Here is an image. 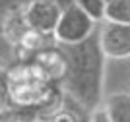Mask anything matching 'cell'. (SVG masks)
I'll return each mask as SVG.
<instances>
[{
    "mask_svg": "<svg viewBox=\"0 0 130 122\" xmlns=\"http://www.w3.org/2000/svg\"><path fill=\"white\" fill-rule=\"evenodd\" d=\"M0 122H22V120H18V118H14V116H6V118H2Z\"/></svg>",
    "mask_w": 130,
    "mask_h": 122,
    "instance_id": "16",
    "label": "cell"
},
{
    "mask_svg": "<svg viewBox=\"0 0 130 122\" xmlns=\"http://www.w3.org/2000/svg\"><path fill=\"white\" fill-rule=\"evenodd\" d=\"M12 109H14V105L10 101V95H8V89H6V81H4V83H0V120L8 116L12 112Z\"/></svg>",
    "mask_w": 130,
    "mask_h": 122,
    "instance_id": "12",
    "label": "cell"
},
{
    "mask_svg": "<svg viewBox=\"0 0 130 122\" xmlns=\"http://www.w3.org/2000/svg\"><path fill=\"white\" fill-rule=\"evenodd\" d=\"M33 64L51 81H54V83H58V85L62 83V80H64V76H66V70H68V60H66V54L60 48V45L39 53L33 58Z\"/></svg>",
    "mask_w": 130,
    "mask_h": 122,
    "instance_id": "6",
    "label": "cell"
},
{
    "mask_svg": "<svg viewBox=\"0 0 130 122\" xmlns=\"http://www.w3.org/2000/svg\"><path fill=\"white\" fill-rule=\"evenodd\" d=\"M95 23L97 21L91 20L82 8L72 4L66 10H62L60 21L54 29V39L62 47L82 45L95 35Z\"/></svg>",
    "mask_w": 130,
    "mask_h": 122,
    "instance_id": "3",
    "label": "cell"
},
{
    "mask_svg": "<svg viewBox=\"0 0 130 122\" xmlns=\"http://www.w3.org/2000/svg\"><path fill=\"white\" fill-rule=\"evenodd\" d=\"M60 16H62V8L54 0H27L25 2V21L29 29L54 35Z\"/></svg>",
    "mask_w": 130,
    "mask_h": 122,
    "instance_id": "4",
    "label": "cell"
},
{
    "mask_svg": "<svg viewBox=\"0 0 130 122\" xmlns=\"http://www.w3.org/2000/svg\"><path fill=\"white\" fill-rule=\"evenodd\" d=\"M101 111L109 122H130V93L117 91L105 97Z\"/></svg>",
    "mask_w": 130,
    "mask_h": 122,
    "instance_id": "9",
    "label": "cell"
},
{
    "mask_svg": "<svg viewBox=\"0 0 130 122\" xmlns=\"http://www.w3.org/2000/svg\"><path fill=\"white\" fill-rule=\"evenodd\" d=\"M107 2H113V0H107Z\"/></svg>",
    "mask_w": 130,
    "mask_h": 122,
    "instance_id": "17",
    "label": "cell"
},
{
    "mask_svg": "<svg viewBox=\"0 0 130 122\" xmlns=\"http://www.w3.org/2000/svg\"><path fill=\"white\" fill-rule=\"evenodd\" d=\"M58 83L51 81L33 62H22L8 70L6 89L14 107H41Z\"/></svg>",
    "mask_w": 130,
    "mask_h": 122,
    "instance_id": "2",
    "label": "cell"
},
{
    "mask_svg": "<svg viewBox=\"0 0 130 122\" xmlns=\"http://www.w3.org/2000/svg\"><path fill=\"white\" fill-rule=\"evenodd\" d=\"M105 21L107 23L130 25V0H113V2H107Z\"/></svg>",
    "mask_w": 130,
    "mask_h": 122,
    "instance_id": "10",
    "label": "cell"
},
{
    "mask_svg": "<svg viewBox=\"0 0 130 122\" xmlns=\"http://www.w3.org/2000/svg\"><path fill=\"white\" fill-rule=\"evenodd\" d=\"M58 43L54 39L53 33H43V31H35V29H27V33L23 35V39L18 45V54H22L23 62H33V58L39 53H43L47 48L56 47Z\"/></svg>",
    "mask_w": 130,
    "mask_h": 122,
    "instance_id": "7",
    "label": "cell"
},
{
    "mask_svg": "<svg viewBox=\"0 0 130 122\" xmlns=\"http://www.w3.org/2000/svg\"><path fill=\"white\" fill-rule=\"evenodd\" d=\"M78 8L86 12L87 16L95 21L105 20V8H107V0H74Z\"/></svg>",
    "mask_w": 130,
    "mask_h": 122,
    "instance_id": "11",
    "label": "cell"
},
{
    "mask_svg": "<svg viewBox=\"0 0 130 122\" xmlns=\"http://www.w3.org/2000/svg\"><path fill=\"white\" fill-rule=\"evenodd\" d=\"M27 21H25V4H14L8 8L2 20V35L10 45L18 47L23 35L27 33Z\"/></svg>",
    "mask_w": 130,
    "mask_h": 122,
    "instance_id": "8",
    "label": "cell"
},
{
    "mask_svg": "<svg viewBox=\"0 0 130 122\" xmlns=\"http://www.w3.org/2000/svg\"><path fill=\"white\" fill-rule=\"evenodd\" d=\"M89 122H91V120H89Z\"/></svg>",
    "mask_w": 130,
    "mask_h": 122,
    "instance_id": "18",
    "label": "cell"
},
{
    "mask_svg": "<svg viewBox=\"0 0 130 122\" xmlns=\"http://www.w3.org/2000/svg\"><path fill=\"white\" fill-rule=\"evenodd\" d=\"M6 74H8V70L4 68V64L0 62V83H4V81H6Z\"/></svg>",
    "mask_w": 130,
    "mask_h": 122,
    "instance_id": "15",
    "label": "cell"
},
{
    "mask_svg": "<svg viewBox=\"0 0 130 122\" xmlns=\"http://www.w3.org/2000/svg\"><path fill=\"white\" fill-rule=\"evenodd\" d=\"M97 39L105 58H113V60L130 58V25L105 21L103 27L99 29Z\"/></svg>",
    "mask_w": 130,
    "mask_h": 122,
    "instance_id": "5",
    "label": "cell"
},
{
    "mask_svg": "<svg viewBox=\"0 0 130 122\" xmlns=\"http://www.w3.org/2000/svg\"><path fill=\"white\" fill-rule=\"evenodd\" d=\"M53 122H82V120H80V116H78L76 112L64 109L62 112H58V114L53 118Z\"/></svg>",
    "mask_w": 130,
    "mask_h": 122,
    "instance_id": "13",
    "label": "cell"
},
{
    "mask_svg": "<svg viewBox=\"0 0 130 122\" xmlns=\"http://www.w3.org/2000/svg\"><path fill=\"white\" fill-rule=\"evenodd\" d=\"M68 70L60 87L66 93V99L76 103L89 116L103 105V81H105V54L99 47L97 35L87 39L82 45L62 47Z\"/></svg>",
    "mask_w": 130,
    "mask_h": 122,
    "instance_id": "1",
    "label": "cell"
},
{
    "mask_svg": "<svg viewBox=\"0 0 130 122\" xmlns=\"http://www.w3.org/2000/svg\"><path fill=\"white\" fill-rule=\"evenodd\" d=\"M91 122H109V118L105 116V112L99 109V111L93 112V116H91Z\"/></svg>",
    "mask_w": 130,
    "mask_h": 122,
    "instance_id": "14",
    "label": "cell"
}]
</instances>
